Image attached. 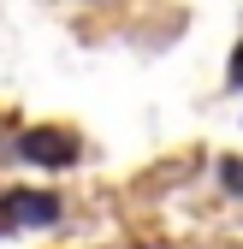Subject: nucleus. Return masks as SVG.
Masks as SVG:
<instances>
[{"label":"nucleus","mask_w":243,"mask_h":249,"mask_svg":"<svg viewBox=\"0 0 243 249\" xmlns=\"http://www.w3.org/2000/svg\"><path fill=\"white\" fill-rule=\"evenodd\" d=\"M220 184L243 196V160H231V154H226V160H220Z\"/></svg>","instance_id":"7ed1b4c3"},{"label":"nucleus","mask_w":243,"mask_h":249,"mask_svg":"<svg viewBox=\"0 0 243 249\" xmlns=\"http://www.w3.org/2000/svg\"><path fill=\"white\" fill-rule=\"evenodd\" d=\"M18 148H24V160H36V166H71V160H77V137L59 131V124H36V131H24Z\"/></svg>","instance_id":"f257e3e1"},{"label":"nucleus","mask_w":243,"mask_h":249,"mask_svg":"<svg viewBox=\"0 0 243 249\" xmlns=\"http://www.w3.org/2000/svg\"><path fill=\"white\" fill-rule=\"evenodd\" d=\"M231 83H237V89H243V48H237V53H231Z\"/></svg>","instance_id":"20e7f679"},{"label":"nucleus","mask_w":243,"mask_h":249,"mask_svg":"<svg viewBox=\"0 0 243 249\" xmlns=\"http://www.w3.org/2000/svg\"><path fill=\"white\" fill-rule=\"evenodd\" d=\"M0 213H12L18 226H53L59 220V196H48V190H12V196H0Z\"/></svg>","instance_id":"f03ea898"}]
</instances>
